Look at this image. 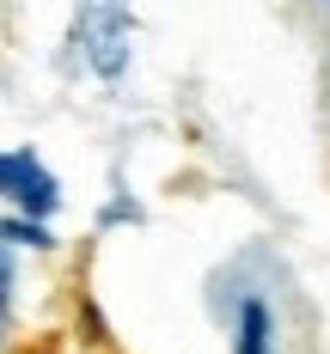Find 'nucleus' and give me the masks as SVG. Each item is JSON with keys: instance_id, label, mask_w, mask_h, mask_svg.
Instances as JSON below:
<instances>
[{"instance_id": "1", "label": "nucleus", "mask_w": 330, "mask_h": 354, "mask_svg": "<svg viewBox=\"0 0 330 354\" xmlns=\"http://www.w3.org/2000/svg\"><path fill=\"white\" fill-rule=\"evenodd\" d=\"M68 49L92 80L116 86L135 62V12L129 6H80L68 25Z\"/></svg>"}, {"instance_id": "2", "label": "nucleus", "mask_w": 330, "mask_h": 354, "mask_svg": "<svg viewBox=\"0 0 330 354\" xmlns=\"http://www.w3.org/2000/svg\"><path fill=\"white\" fill-rule=\"evenodd\" d=\"M0 202L19 214V220H31V226H43L49 214L62 208V183L43 165L37 147H6L0 153Z\"/></svg>"}, {"instance_id": "3", "label": "nucleus", "mask_w": 330, "mask_h": 354, "mask_svg": "<svg viewBox=\"0 0 330 354\" xmlns=\"http://www.w3.org/2000/svg\"><path fill=\"white\" fill-rule=\"evenodd\" d=\"M220 324L232 354H275V306L257 287H232V299H220Z\"/></svg>"}, {"instance_id": "4", "label": "nucleus", "mask_w": 330, "mask_h": 354, "mask_svg": "<svg viewBox=\"0 0 330 354\" xmlns=\"http://www.w3.org/2000/svg\"><path fill=\"white\" fill-rule=\"evenodd\" d=\"M12 281H19V263H12V245H0V342H6V318H12Z\"/></svg>"}, {"instance_id": "5", "label": "nucleus", "mask_w": 330, "mask_h": 354, "mask_svg": "<svg viewBox=\"0 0 330 354\" xmlns=\"http://www.w3.org/2000/svg\"><path fill=\"white\" fill-rule=\"evenodd\" d=\"M37 354H55V348H49V342H43V348H37Z\"/></svg>"}]
</instances>
